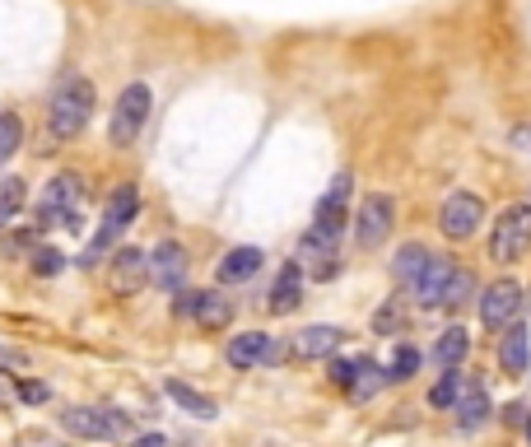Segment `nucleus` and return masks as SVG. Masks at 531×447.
I'll return each mask as SVG.
<instances>
[{"label":"nucleus","mask_w":531,"mask_h":447,"mask_svg":"<svg viewBox=\"0 0 531 447\" xmlns=\"http://www.w3.org/2000/svg\"><path fill=\"white\" fill-rule=\"evenodd\" d=\"M462 387H466V378L457 373V368H448V373H443V382L429 392V406H434V410H452V406H457V396H462Z\"/></svg>","instance_id":"obj_27"},{"label":"nucleus","mask_w":531,"mask_h":447,"mask_svg":"<svg viewBox=\"0 0 531 447\" xmlns=\"http://www.w3.org/2000/svg\"><path fill=\"white\" fill-rule=\"evenodd\" d=\"M345 224H350V173H336L331 191L317 201L313 233H322V238H341Z\"/></svg>","instance_id":"obj_9"},{"label":"nucleus","mask_w":531,"mask_h":447,"mask_svg":"<svg viewBox=\"0 0 531 447\" xmlns=\"http://www.w3.org/2000/svg\"><path fill=\"white\" fill-rule=\"evenodd\" d=\"M415 368H420V350L401 345V350H396V359H392V368H387V378H392V382H406V378H415Z\"/></svg>","instance_id":"obj_29"},{"label":"nucleus","mask_w":531,"mask_h":447,"mask_svg":"<svg viewBox=\"0 0 531 447\" xmlns=\"http://www.w3.org/2000/svg\"><path fill=\"white\" fill-rule=\"evenodd\" d=\"M341 340H345L341 326H303L299 336L289 340V354L294 359H331L341 350Z\"/></svg>","instance_id":"obj_16"},{"label":"nucleus","mask_w":531,"mask_h":447,"mask_svg":"<svg viewBox=\"0 0 531 447\" xmlns=\"http://www.w3.org/2000/svg\"><path fill=\"white\" fill-rule=\"evenodd\" d=\"M19 447H61V443H56V438H24Z\"/></svg>","instance_id":"obj_38"},{"label":"nucleus","mask_w":531,"mask_h":447,"mask_svg":"<svg viewBox=\"0 0 531 447\" xmlns=\"http://www.w3.org/2000/svg\"><path fill=\"white\" fill-rule=\"evenodd\" d=\"M229 364L233 368H257V364H275V359H285V345L266 331H243V336L229 340Z\"/></svg>","instance_id":"obj_12"},{"label":"nucleus","mask_w":531,"mask_h":447,"mask_svg":"<svg viewBox=\"0 0 531 447\" xmlns=\"http://www.w3.org/2000/svg\"><path fill=\"white\" fill-rule=\"evenodd\" d=\"M61 429L70 438H94V443H117L131 434V420L122 410H98V406H70L61 410Z\"/></svg>","instance_id":"obj_5"},{"label":"nucleus","mask_w":531,"mask_h":447,"mask_svg":"<svg viewBox=\"0 0 531 447\" xmlns=\"http://www.w3.org/2000/svg\"><path fill=\"white\" fill-rule=\"evenodd\" d=\"M150 108H154V94L145 89V84H126L122 98H117V108H112L108 117V136L117 149L136 145L140 136H145V122H150Z\"/></svg>","instance_id":"obj_4"},{"label":"nucleus","mask_w":531,"mask_h":447,"mask_svg":"<svg viewBox=\"0 0 531 447\" xmlns=\"http://www.w3.org/2000/svg\"><path fill=\"white\" fill-rule=\"evenodd\" d=\"M471 354V336H466V326H448L434 345V364L443 368H462V359Z\"/></svg>","instance_id":"obj_23"},{"label":"nucleus","mask_w":531,"mask_h":447,"mask_svg":"<svg viewBox=\"0 0 531 447\" xmlns=\"http://www.w3.org/2000/svg\"><path fill=\"white\" fill-rule=\"evenodd\" d=\"M522 312V285L518 280H494L480 298V322L490 326V331H504L513 317Z\"/></svg>","instance_id":"obj_10"},{"label":"nucleus","mask_w":531,"mask_h":447,"mask_svg":"<svg viewBox=\"0 0 531 447\" xmlns=\"http://www.w3.org/2000/svg\"><path fill=\"white\" fill-rule=\"evenodd\" d=\"M196 326L201 331H224V326L233 322V303L229 298H219V294H196Z\"/></svg>","instance_id":"obj_21"},{"label":"nucleus","mask_w":531,"mask_h":447,"mask_svg":"<svg viewBox=\"0 0 531 447\" xmlns=\"http://www.w3.org/2000/svg\"><path fill=\"white\" fill-rule=\"evenodd\" d=\"M457 424H462L466 434H476L480 424L490 420V396H485V387H480L476 378H466V387H462V396H457Z\"/></svg>","instance_id":"obj_20"},{"label":"nucleus","mask_w":531,"mask_h":447,"mask_svg":"<svg viewBox=\"0 0 531 447\" xmlns=\"http://www.w3.org/2000/svg\"><path fill=\"white\" fill-rule=\"evenodd\" d=\"M19 140H24V126H19V117H14V112H0V163L14 159Z\"/></svg>","instance_id":"obj_28"},{"label":"nucleus","mask_w":531,"mask_h":447,"mask_svg":"<svg viewBox=\"0 0 531 447\" xmlns=\"http://www.w3.org/2000/svg\"><path fill=\"white\" fill-rule=\"evenodd\" d=\"M354 373H359V359H336V364H331V382H336V387H345V392H350Z\"/></svg>","instance_id":"obj_33"},{"label":"nucleus","mask_w":531,"mask_h":447,"mask_svg":"<svg viewBox=\"0 0 531 447\" xmlns=\"http://www.w3.org/2000/svg\"><path fill=\"white\" fill-rule=\"evenodd\" d=\"M173 312H177V317H182V312H187V317H191V312H196V294H191V289H177V298H173Z\"/></svg>","instance_id":"obj_35"},{"label":"nucleus","mask_w":531,"mask_h":447,"mask_svg":"<svg viewBox=\"0 0 531 447\" xmlns=\"http://www.w3.org/2000/svg\"><path fill=\"white\" fill-rule=\"evenodd\" d=\"M80 201H84V177L56 173L38 201L42 229H75V224H80Z\"/></svg>","instance_id":"obj_3"},{"label":"nucleus","mask_w":531,"mask_h":447,"mask_svg":"<svg viewBox=\"0 0 531 447\" xmlns=\"http://www.w3.org/2000/svg\"><path fill=\"white\" fill-rule=\"evenodd\" d=\"M266 266V252L261 247H233L229 257L215 266V280L219 285H243V280H252V275Z\"/></svg>","instance_id":"obj_18"},{"label":"nucleus","mask_w":531,"mask_h":447,"mask_svg":"<svg viewBox=\"0 0 531 447\" xmlns=\"http://www.w3.org/2000/svg\"><path fill=\"white\" fill-rule=\"evenodd\" d=\"M136 447H168V443L159 434H145V438H136Z\"/></svg>","instance_id":"obj_39"},{"label":"nucleus","mask_w":531,"mask_h":447,"mask_svg":"<svg viewBox=\"0 0 531 447\" xmlns=\"http://www.w3.org/2000/svg\"><path fill=\"white\" fill-rule=\"evenodd\" d=\"M401 322H406V312H401V303H387V308H378V317H373V331H401Z\"/></svg>","instance_id":"obj_31"},{"label":"nucleus","mask_w":531,"mask_h":447,"mask_svg":"<svg viewBox=\"0 0 531 447\" xmlns=\"http://www.w3.org/2000/svg\"><path fill=\"white\" fill-rule=\"evenodd\" d=\"M485 224V201H480L476 191H452L443 210H438V229L448 233L452 243H466L471 233Z\"/></svg>","instance_id":"obj_7"},{"label":"nucleus","mask_w":531,"mask_h":447,"mask_svg":"<svg viewBox=\"0 0 531 447\" xmlns=\"http://www.w3.org/2000/svg\"><path fill=\"white\" fill-rule=\"evenodd\" d=\"M28 191H24V177H0V229H10L14 215L24 210Z\"/></svg>","instance_id":"obj_25"},{"label":"nucleus","mask_w":531,"mask_h":447,"mask_svg":"<svg viewBox=\"0 0 531 447\" xmlns=\"http://www.w3.org/2000/svg\"><path fill=\"white\" fill-rule=\"evenodd\" d=\"M382 382H387V373H382L373 359H359V373H354V382H350V396H354V401H368Z\"/></svg>","instance_id":"obj_26"},{"label":"nucleus","mask_w":531,"mask_h":447,"mask_svg":"<svg viewBox=\"0 0 531 447\" xmlns=\"http://www.w3.org/2000/svg\"><path fill=\"white\" fill-rule=\"evenodd\" d=\"M471 289H476V275H471V271H457V275H452V285H448V308H452V303H462Z\"/></svg>","instance_id":"obj_32"},{"label":"nucleus","mask_w":531,"mask_h":447,"mask_svg":"<svg viewBox=\"0 0 531 447\" xmlns=\"http://www.w3.org/2000/svg\"><path fill=\"white\" fill-rule=\"evenodd\" d=\"M0 368H24V354H19V350H5V345H0Z\"/></svg>","instance_id":"obj_36"},{"label":"nucleus","mask_w":531,"mask_h":447,"mask_svg":"<svg viewBox=\"0 0 531 447\" xmlns=\"http://www.w3.org/2000/svg\"><path fill=\"white\" fill-rule=\"evenodd\" d=\"M527 438H531V420H527Z\"/></svg>","instance_id":"obj_40"},{"label":"nucleus","mask_w":531,"mask_h":447,"mask_svg":"<svg viewBox=\"0 0 531 447\" xmlns=\"http://www.w3.org/2000/svg\"><path fill=\"white\" fill-rule=\"evenodd\" d=\"M531 247V205L518 201L499 210V224L490 233V257L494 261H522Z\"/></svg>","instance_id":"obj_6"},{"label":"nucleus","mask_w":531,"mask_h":447,"mask_svg":"<svg viewBox=\"0 0 531 447\" xmlns=\"http://www.w3.org/2000/svg\"><path fill=\"white\" fill-rule=\"evenodd\" d=\"M392 201L387 196H364V205H359V219H354V243L364 247V252H373V247L387 243V233H392Z\"/></svg>","instance_id":"obj_8"},{"label":"nucleus","mask_w":531,"mask_h":447,"mask_svg":"<svg viewBox=\"0 0 531 447\" xmlns=\"http://www.w3.org/2000/svg\"><path fill=\"white\" fill-rule=\"evenodd\" d=\"M33 271L38 275H61V266H66V257H61V252H56V247H33Z\"/></svg>","instance_id":"obj_30"},{"label":"nucleus","mask_w":531,"mask_h":447,"mask_svg":"<svg viewBox=\"0 0 531 447\" xmlns=\"http://www.w3.org/2000/svg\"><path fill=\"white\" fill-rule=\"evenodd\" d=\"M14 396H19V392H14V387H10V378H5V373H0V406H10Z\"/></svg>","instance_id":"obj_37"},{"label":"nucleus","mask_w":531,"mask_h":447,"mask_svg":"<svg viewBox=\"0 0 531 447\" xmlns=\"http://www.w3.org/2000/svg\"><path fill=\"white\" fill-rule=\"evenodd\" d=\"M452 275H457V266H452L448 257H434L429 266H424V275L410 285V294H415V303L420 308H448V285Z\"/></svg>","instance_id":"obj_14"},{"label":"nucleus","mask_w":531,"mask_h":447,"mask_svg":"<svg viewBox=\"0 0 531 447\" xmlns=\"http://www.w3.org/2000/svg\"><path fill=\"white\" fill-rule=\"evenodd\" d=\"M299 303H303V266H299V261H285L280 275H275L271 294H266V308H271L275 317H289Z\"/></svg>","instance_id":"obj_17"},{"label":"nucleus","mask_w":531,"mask_h":447,"mask_svg":"<svg viewBox=\"0 0 531 447\" xmlns=\"http://www.w3.org/2000/svg\"><path fill=\"white\" fill-rule=\"evenodd\" d=\"M140 215V191L136 182H122V187L108 196V210H103V224H98V233L89 238V247H84V266H98L103 261V252H108L117 238H122L126 229H131V219Z\"/></svg>","instance_id":"obj_2"},{"label":"nucleus","mask_w":531,"mask_h":447,"mask_svg":"<svg viewBox=\"0 0 531 447\" xmlns=\"http://www.w3.org/2000/svg\"><path fill=\"white\" fill-rule=\"evenodd\" d=\"M429 261H434V252H429L424 243H406L401 252H396V261H392V275L401 280V285H415V280L424 275V266H429Z\"/></svg>","instance_id":"obj_22"},{"label":"nucleus","mask_w":531,"mask_h":447,"mask_svg":"<svg viewBox=\"0 0 531 447\" xmlns=\"http://www.w3.org/2000/svg\"><path fill=\"white\" fill-rule=\"evenodd\" d=\"M150 280L159 289H168V294L182 289V280H187V252H182V243L164 238V243L154 247L150 252Z\"/></svg>","instance_id":"obj_15"},{"label":"nucleus","mask_w":531,"mask_h":447,"mask_svg":"<svg viewBox=\"0 0 531 447\" xmlns=\"http://www.w3.org/2000/svg\"><path fill=\"white\" fill-rule=\"evenodd\" d=\"M94 117V84L84 75H66V80L52 89V103H47V131L56 140H75Z\"/></svg>","instance_id":"obj_1"},{"label":"nucleus","mask_w":531,"mask_h":447,"mask_svg":"<svg viewBox=\"0 0 531 447\" xmlns=\"http://www.w3.org/2000/svg\"><path fill=\"white\" fill-rule=\"evenodd\" d=\"M14 392H19V401H28V406H33V401H47V387H42V382H19V387H14Z\"/></svg>","instance_id":"obj_34"},{"label":"nucleus","mask_w":531,"mask_h":447,"mask_svg":"<svg viewBox=\"0 0 531 447\" xmlns=\"http://www.w3.org/2000/svg\"><path fill=\"white\" fill-rule=\"evenodd\" d=\"M145 280H150V257H145L140 247H122V252L108 261V285H112V294L131 298V294H140V289H145Z\"/></svg>","instance_id":"obj_11"},{"label":"nucleus","mask_w":531,"mask_h":447,"mask_svg":"<svg viewBox=\"0 0 531 447\" xmlns=\"http://www.w3.org/2000/svg\"><path fill=\"white\" fill-rule=\"evenodd\" d=\"M168 396H173L187 415H196V420H215V415H219L215 401H210V396H201L196 387H187V382H168Z\"/></svg>","instance_id":"obj_24"},{"label":"nucleus","mask_w":531,"mask_h":447,"mask_svg":"<svg viewBox=\"0 0 531 447\" xmlns=\"http://www.w3.org/2000/svg\"><path fill=\"white\" fill-rule=\"evenodd\" d=\"M499 368L508 378H522L527 373V326L522 322H508L499 331Z\"/></svg>","instance_id":"obj_19"},{"label":"nucleus","mask_w":531,"mask_h":447,"mask_svg":"<svg viewBox=\"0 0 531 447\" xmlns=\"http://www.w3.org/2000/svg\"><path fill=\"white\" fill-rule=\"evenodd\" d=\"M299 266H303V275H313V280H336V275H341L336 238H322V233L308 229L299 243Z\"/></svg>","instance_id":"obj_13"}]
</instances>
